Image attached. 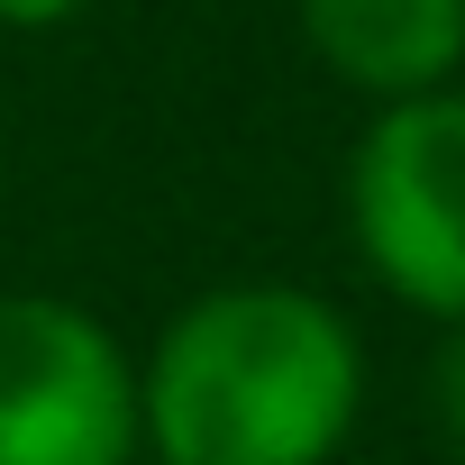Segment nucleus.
Instances as JSON below:
<instances>
[{
  "instance_id": "3",
  "label": "nucleus",
  "mask_w": 465,
  "mask_h": 465,
  "mask_svg": "<svg viewBox=\"0 0 465 465\" xmlns=\"http://www.w3.org/2000/svg\"><path fill=\"white\" fill-rule=\"evenodd\" d=\"M137 356L55 292H0V465H137Z\"/></svg>"
},
{
  "instance_id": "5",
  "label": "nucleus",
  "mask_w": 465,
  "mask_h": 465,
  "mask_svg": "<svg viewBox=\"0 0 465 465\" xmlns=\"http://www.w3.org/2000/svg\"><path fill=\"white\" fill-rule=\"evenodd\" d=\"M429 420H438V438H447L456 465H465V329L438 338V365H429Z\"/></svg>"
},
{
  "instance_id": "6",
  "label": "nucleus",
  "mask_w": 465,
  "mask_h": 465,
  "mask_svg": "<svg viewBox=\"0 0 465 465\" xmlns=\"http://www.w3.org/2000/svg\"><path fill=\"white\" fill-rule=\"evenodd\" d=\"M83 0H0V28H64Z\"/></svg>"
},
{
  "instance_id": "2",
  "label": "nucleus",
  "mask_w": 465,
  "mask_h": 465,
  "mask_svg": "<svg viewBox=\"0 0 465 465\" xmlns=\"http://www.w3.org/2000/svg\"><path fill=\"white\" fill-rule=\"evenodd\" d=\"M356 256L420 320L465 329V92L383 101L347 155Z\"/></svg>"
},
{
  "instance_id": "4",
  "label": "nucleus",
  "mask_w": 465,
  "mask_h": 465,
  "mask_svg": "<svg viewBox=\"0 0 465 465\" xmlns=\"http://www.w3.org/2000/svg\"><path fill=\"white\" fill-rule=\"evenodd\" d=\"M302 37L347 92L420 101L465 64V0H302Z\"/></svg>"
},
{
  "instance_id": "1",
  "label": "nucleus",
  "mask_w": 465,
  "mask_h": 465,
  "mask_svg": "<svg viewBox=\"0 0 465 465\" xmlns=\"http://www.w3.org/2000/svg\"><path fill=\"white\" fill-rule=\"evenodd\" d=\"M365 411V347L302 283H219L183 302L137 365L155 465H329Z\"/></svg>"
}]
</instances>
